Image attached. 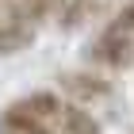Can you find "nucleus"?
<instances>
[{"label": "nucleus", "mask_w": 134, "mask_h": 134, "mask_svg": "<svg viewBox=\"0 0 134 134\" xmlns=\"http://www.w3.org/2000/svg\"><path fill=\"white\" fill-rule=\"evenodd\" d=\"M84 62L96 65L103 73H126L134 69V0L119 4V8L107 15L96 38L88 42L84 50Z\"/></svg>", "instance_id": "f257e3e1"}, {"label": "nucleus", "mask_w": 134, "mask_h": 134, "mask_svg": "<svg viewBox=\"0 0 134 134\" xmlns=\"http://www.w3.org/2000/svg\"><path fill=\"white\" fill-rule=\"evenodd\" d=\"M65 103L69 100L50 92V88H35L0 111V126L12 134H62Z\"/></svg>", "instance_id": "f03ea898"}, {"label": "nucleus", "mask_w": 134, "mask_h": 134, "mask_svg": "<svg viewBox=\"0 0 134 134\" xmlns=\"http://www.w3.org/2000/svg\"><path fill=\"white\" fill-rule=\"evenodd\" d=\"M58 88L65 100L84 103V107H100V103L115 100V81L96 65H81V69H65L58 73Z\"/></svg>", "instance_id": "7ed1b4c3"}, {"label": "nucleus", "mask_w": 134, "mask_h": 134, "mask_svg": "<svg viewBox=\"0 0 134 134\" xmlns=\"http://www.w3.org/2000/svg\"><path fill=\"white\" fill-rule=\"evenodd\" d=\"M35 38H38V19L15 0V4L0 15V58L23 54L27 46H35Z\"/></svg>", "instance_id": "20e7f679"}, {"label": "nucleus", "mask_w": 134, "mask_h": 134, "mask_svg": "<svg viewBox=\"0 0 134 134\" xmlns=\"http://www.w3.org/2000/svg\"><path fill=\"white\" fill-rule=\"evenodd\" d=\"M107 4L111 0H65V8L58 12V27L73 35V31H81V27H88Z\"/></svg>", "instance_id": "39448f33"}, {"label": "nucleus", "mask_w": 134, "mask_h": 134, "mask_svg": "<svg viewBox=\"0 0 134 134\" xmlns=\"http://www.w3.org/2000/svg\"><path fill=\"white\" fill-rule=\"evenodd\" d=\"M62 134H103L100 119L92 115V107L84 103H65V119H62Z\"/></svg>", "instance_id": "423d86ee"}, {"label": "nucleus", "mask_w": 134, "mask_h": 134, "mask_svg": "<svg viewBox=\"0 0 134 134\" xmlns=\"http://www.w3.org/2000/svg\"><path fill=\"white\" fill-rule=\"evenodd\" d=\"M23 8L31 12L38 23H46V19H58V12L65 8V0H19Z\"/></svg>", "instance_id": "0eeeda50"}, {"label": "nucleus", "mask_w": 134, "mask_h": 134, "mask_svg": "<svg viewBox=\"0 0 134 134\" xmlns=\"http://www.w3.org/2000/svg\"><path fill=\"white\" fill-rule=\"evenodd\" d=\"M0 134H12V130H4V126H0Z\"/></svg>", "instance_id": "6e6552de"}]
</instances>
